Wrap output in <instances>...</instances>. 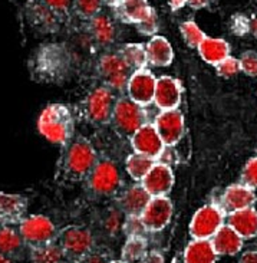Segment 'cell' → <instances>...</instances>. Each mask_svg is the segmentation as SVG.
<instances>
[{
	"label": "cell",
	"instance_id": "ba28073f",
	"mask_svg": "<svg viewBox=\"0 0 257 263\" xmlns=\"http://www.w3.org/2000/svg\"><path fill=\"white\" fill-rule=\"evenodd\" d=\"M224 226V212L219 204H206L199 209L190 221V235L193 239L211 237Z\"/></svg>",
	"mask_w": 257,
	"mask_h": 263
},
{
	"label": "cell",
	"instance_id": "5b68a950",
	"mask_svg": "<svg viewBox=\"0 0 257 263\" xmlns=\"http://www.w3.org/2000/svg\"><path fill=\"white\" fill-rule=\"evenodd\" d=\"M112 124L115 129L124 137H132L138 129L147 124V112L129 98L116 100L112 114Z\"/></svg>",
	"mask_w": 257,
	"mask_h": 263
},
{
	"label": "cell",
	"instance_id": "7402d4cb",
	"mask_svg": "<svg viewBox=\"0 0 257 263\" xmlns=\"http://www.w3.org/2000/svg\"><path fill=\"white\" fill-rule=\"evenodd\" d=\"M114 9L116 16L122 22L138 25L143 19H145V16L150 13L152 7L150 6L148 0H120Z\"/></svg>",
	"mask_w": 257,
	"mask_h": 263
},
{
	"label": "cell",
	"instance_id": "bcb514c9",
	"mask_svg": "<svg viewBox=\"0 0 257 263\" xmlns=\"http://www.w3.org/2000/svg\"><path fill=\"white\" fill-rule=\"evenodd\" d=\"M249 30L257 37V14H254L249 21Z\"/></svg>",
	"mask_w": 257,
	"mask_h": 263
},
{
	"label": "cell",
	"instance_id": "1f68e13d",
	"mask_svg": "<svg viewBox=\"0 0 257 263\" xmlns=\"http://www.w3.org/2000/svg\"><path fill=\"white\" fill-rule=\"evenodd\" d=\"M180 32L184 39V42L190 46V48H199L200 43L206 39V33L200 29V26L193 21L183 22L180 25Z\"/></svg>",
	"mask_w": 257,
	"mask_h": 263
},
{
	"label": "cell",
	"instance_id": "9a60e30c",
	"mask_svg": "<svg viewBox=\"0 0 257 263\" xmlns=\"http://www.w3.org/2000/svg\"><path fill=\"white\" fill-rule=\"evenodd\" d=\"M256 193L250 187H247L243 183L231 184L223 192L219 206L222 207L224 213L230 214L243 210V209L253 207L256 203Z\"/></svg>",
	"mask_w": 257,
	"mask_h": 263
},
{
	"label": "cell",
	"instance_id": "603a6c76",
	"mask_svg": "<svg viewBox=\"0 0 257 263\" xmlns=\"http://www.w3.org/2000/svg\"><path fill=\"white\" fill-rule=\"evenodd\" d=\"M197 49H199L201 59L213 66L219 65L226 58L230 57L229 42L224 39H220V37L206 36V39L200 43V46Z\"/></svg>",
	"mask_w": 257,
	"mask_h": 263
},
{
	"label": "cell",
	"instance_id": "ac0fdd59",
	"mask_svg": "<svg viewBox=\"0 0 257 263\" xmlns=\"http://www.w3.org/2000/svg\"><path fill=\"white\" fill-rule=\"evenodd\" d=\"M152 199L143 184L131 185L128 190L122 193L118 200V206L125 216H141Z\"/></svg>",
	"mask_w": 257,
	"mask_h": 263
},
{
	"label": "cell",
	"instance_id": "9c48e42d",
	"mask_svg": "<svg viewBox=\"0 0 257 263\" xmlns=\"http://www.w3.org/2000/svg\"><path fill=\"white\" fill-rule=\"evenodd\" d=\"M89 187L98 196H112L121 185V174L116 164L109 160H101L88 177Z\"/></svg>",
	"mask_w": 257,
	"mask_h": 263
},
{
	"label": "cell",
	"instance_id": "4316f807",
	"mask_svg": "<svg viewBox=\"0 0 257 263\" xmlns=\"http://www.w3.org/2000/svg\"><path fill=\"white\" fill-rule=\"evenodd\" d=\"M57 16L48 5H45L42 0L41 2H33L29 5V17L30 21L35 23L36 26L41 29H52L56 28L57 25Z\"/></svg>",
	"mask_w": 257,
	"mask_h": 263
},
{
	"label": "cell",
	"instance_id": "f35d334b",
	"mask_svg": "<svg viewBox=\"0 0 257 263\" xmlns=\"http://www.w3.org/2000/svg\"><path fill=\"white\" fill-rule=\"evenodd\" d=\"M242 72L249 77H257V52L246 50L242 57L239 58Z\"/></svg>",
	"mask_w": 257,
	"mask_h": 263
},
{
	"label": "cell",
	"instance_id": "e575fe53",
	"mask_svg": "<svg viewBox=\"0 0 257 263\" xmlns=\"http://www.w3.org/2000/svg\"><path fill=\"white\" fill-rule=\"evenodd\" d=\"M215 71L217 75L222 78H231L236 77L239 72H242L240 68V61L237 58L227 57L224 61H222L219 65H215Z\"/></svg>",
	"mask_w": 257,
	"mask_h": 263
},
{
	"label": "cell",
	"instance_id": "60d3db41",
	"mask_svg": "<svg viewBox=\"0 0 257 263\" xmlns=\"http://www.w3.org/2000/svg\"><path fill=\"white\" fill-rule=\"evenodd\" d=\"M111 257L105 250H95L93 249L88 256L82 260L81 263H109Z\"/></svg>",
	"mask_w": 257,
	"mask_h": 263
},
{
	"label": "cell",
	"instance_id": "8992f818",
	"mask_svg": "<svg viewBox=\"0 0 257 263\" xmlns=\"http://www.w3.org/2000/svg\"><path fill=\"white\" fill-rule=\"evenodd\" d=\"M98 72L108 88H111L112 91H124L127 89L128 81L134 71L129 68L120 52H111L105 53L100 59Z\"/></svg>",
	"mask_w": 257,
	"mask_h": 263
},
{
	"label": "cell",
	"instance_id": "b9f144b4",
	"mask_svg": "<svg viewBox=\"0 0 257 263\" xmlns=\"http://www.w3.org/2000/svg\"><path fill=\"white\" fill-rule=\"evenodd\" d=\"M141 263H164V257L158 252H150V253H147V256L144 257Z\"/></svg>",
	"mask_w": 257,
	"mask_h": 263
},
{
	"label": "cell",
	"instance_id": "ee69618b",
	"mask_svg": "<svg viewBox=\"0 0 257 263\" xmlns=\"http://www.w3.org/2000/svg\"><path fill=\"white\" fill-rule=\"evenodd\" d=\"M187 5L191 9L200 10V9H204L210 5V0H187Z\"/></svg>",
	"mask_w": 257,
	"mask_h": 263
},
{
	"label": "cell",
	"instance_id": "836d02e7",
	"mask_svg": "<svg viewBox=\"0 0 257 263\" xmlns=\"http://www.w3.org/2000/svg\"><path fill=\"white\" fill-rule=\"evenodd\" d=\"M122 229L128 237H144L145 233L148 232L141 216H125V221H124Z\"/></svg>",
	"mask_w": 257,
	"mask_h": 263
},
{
	"label": "cell",
	"instance_id": "44dd1931",
	"mask_svg": "<svg viewBox=\"0 0 257 263\" xmlns=\"http://www.w3.org/2000/svg\"><path fill=\"white\" fill-rule=\"evenodd\" d=\"M227 224L234 229L243 239H253L257 236V210L254 207H249L230 213Z\"/></svg>",
	"mask_w": 257,
	"mask_h": 263
},
{
	"label": "cell",
	"instance_id": "7a4b0ae2",
	"mask_svg": "<svg viewBox=\"0 0 257 263\" xmlns=\"http://www.w3.org/2000/svg\"><path fill=\"white\" fill-rule=\"evenodd\" d=\"M37 129L52 144L68 145L75 133L72 111L64 104H50L39 115Z\"/></svg>",
	"mask_w": 257,
	"mask_h": 263
},
{
	"label": "cell",
	"instance_id": "ffe728a7",
	"mask_svg": "<svg viewBox=\"0 0 257 263\" xmlns=\"http://www.w3.org/2000/svg\"><path fill=\"white\" fill-rule=\"evenodd\" d=\"M148 64L152 66H170L174 59L171 43L164 36H152L145 45Z\"/></svg>",
	"mask_w": 257,
	"mask_h": 263
},
{
	"label": "cell",
	"instance_id": "f6af8a7d",
	"mask_svg": "<svg viewBox=\"0 0 257 263\" xmlns=\"http://www.w3.org/2000/svg\"><path fill=\"white\" fill-rule=\"evenodd\" d=\"M167 2H168V6L172 12H177L187 5V0H167Z\"/></svg>",
	"mask_w": 257,
	"mask_h": 263
},
{
	"label": "cell",
	"instance_id": "6da1fadb",
	"mask_svg": "<svg viewBox=\"0 0 257 263\" xmlns=\"http://www.w3.org/2000/svg\"><path fill=\"white\" fill-rule=\"evenodd\" d=\"M98 163L96 151L91 141L84 137L72 140L59 161V174L72 183L82 181L91 176L93 167Z\"/></svg>",
	"mask_w": 257,
	"mask_h": 263
},
{
	"label": "cell",
	"instance_id": "4dcf8cb0",
	"mask_svg": "<svg viewBox=\"0 0 257 263\" xmlns=\"http://www.w3.org/2000/svg\"><path fill=\"white\" fill-rule=\"evenodd\" d=\"M147 256L145 237H128L122 248V260L127 263L143 262Z\"/></svg>",
	"mask_w": 257,
	"mask_h": 263
},
{
	"label": "cell",
	"instance_id": "2e32d148",
	"mask_svg": "<svg viewBox=\"0 0 257 263\" xmlns=\"http://www.w3.org/2000/svg\"><path fill=\"white\" fill-rule=\"evenodd\" d=\"M29 207L28 197L22 194L0 192V223L2 224H21L26 217Z\"/></svg>",
	"mask_w": 257,
	"mask_h": 263
},
{
	"label": "cell",
	"instance_id": "74e56055",
	"mask_svg": "<svg viewBox=\"0 0 257 263\" xmlns=\"http://www.w3.org/2000/svg\"><path fill=\"white\" fill-rule=\"evenodd\" d=\"M242 183L253 190H257V156L251 157L244 165L242 171Z\"/></svg>",
	"mask_w": 257,
	"mask_h": 263
},
{
	"label": "cell",
	"instance_id": "7c38bea8",
	"mask_svg": "<svg viewBox=\"0 0 257 263\" xmlns=\"http://www.w3.org/2000/svg\"><path fill=\"white\" fill-rule=\"evenodd\" d=\"M174 213V204L167 196L163 197H152L145 207L144 213L141 214L145 228L148 232H160L167 228V224L171 221Z\"/></svg>",
	"mask_w": 257,
	"mask_h": 263
},
{
	"label": "cell",
	"instance_id": "d6a6232c",
	"mask_svg": "<svg viewBox=\"0 0 257 263\" xmlns=\"http://www.w3.org/2000/svg\"><path fill=\"white\" fill-rule=\"evenodd\" d=\"M102 6V0H72V7L75 13L85 21H91L96 14H100Z\"/></svg>",
	"mask_w": 257,
	"mask_h": 263
},
{
	"label": "cell",
	"instance_id": "8d00e7d4",
	"mask_svg": "<svg viewBox=\"0 0 257 263\" xmlns=\"http://www.w3.org/2000/svg\"><path fill=\"white\" fill-rule=\"evenodd\" d=\"M158 26H160V23H158V16L155 13V10L154 9H151V12L147 16H145V19L140 22L138 25H136V30L144 36H155L158 30Z\"/></svg>",
	"mask_w": 257,
	"mask_h": 263
},
{
	"label": "cell",
	"instance_id": "7dc6e473",
	"mask_svg": "<svg viewBox=\"0 0 257 263\" xmlns=\"http://www.w3.org/2000/svg\"><path fill=\"white\" fill-rule=\"evenodd\" d=\"M0 263H13V259H10V257H7L0 253Z\"/></svg>",
	"mask_w": 257,
	"mask_h": 263
},
{
	"label": "cell",
	"instance_id": "3957f363",
	"mask_svg": "<svg viewBox=\"0 0 257 263\" xmlns=\"http://www.w3.org/2000/svg\"><path fill=\"white\" fill-rule=\"evenodd\" d=\"M57 243L62 248L66 260L81 263L95 246L92 233L81 226H68L57 235Z\"/></svg>",
	"mask_w": 257,
	"mask_h": 263
},
{
	"label": "cell",
	"instance_id": "5bb4252c",
	"mask_svg": "<svg viewBox=\"0 0 257 263\" xmlns=\"http://www.w3.org/2000/svg\"><path fill=\"white\" fill-rule=\"evenodd\" d=\"M141 184L151 197L167 196L174 185V173L171 167L165 163H155L150 173L144 177Z\"/></svg>",
	"mask_w": 257,
	"mask_h": 263
},
{
	"label": "cell",
	"instance_id": "c3c4849f",
	"mask_svg": "<svg viewBox=\"0 0 257 263\" xmlns=\"http://www.w3.org/2000/svg\"><path fill=\"white\" fill-rule=\"evenodd\" d=\"M102 2H104V5H108V6L115 7L116 5H118V2H120V0H102Z\"/></svg>",
	"mask_w": 257,
	"mask_h": 263
},
{
	"label": "cell",
	"instance_id": "cb8c5ba5",
	"mask_svg": "<svg viewBox=\"0 0 257 263\" xmlns=\"http://www.w3.org/2000/svg\"><path fill=\"white\" fill-rule=\"evenodd\" d=\"M25 242L19 229H14L10 224L0 223V253L5 256L14 259L21 256L25 249Z\"/></svg>",
	"mask_w": 257,
	"mask_h": 263
},
{
	"label": "cell",
	"instance_id": "f907efd6",
	"mask_svg": "<svg viewBox=\"0 0 257 263\" xmlns=\"http://www.w3.org/2000/svg\"><path fill=\"white\" fill-rule=\"evenodd\" d=\"M253 207H254V209L257 210V199H256V203H254V206H253Z\"/></svg>",
	"mask_w": 257,
	"mask_h": 263
},
{
	"label": "cell",
	"instance_id": "4fadbf2b",
	"mask_svg": "<svg viewBox=\"0 0 257 263\" xmlns=\"http://www.w3.org/2000/svg\"><path fill=\"white\" fill-rule=\"evenodd\" d=\"M131 144H132L134 153L150 157L152 160L160 158L165 149L164 141L161 140L154 124H150V122H147L131 137Z\"/></svg>",
	"mask_w": 257,
	"mask_h": 263
},
{
	"label": "cell",
	"instance_id": "7bdbcfd3",
	"mask_svg": "<svg viewBox=\"0 0 257 263\" xmlns=\"http://www.w3.org/2000/svg\"><path fill=\"white\" fill-rule=\"evenodd\" d=\"M239 263H257V250H249L243 253Z\"/></svg>",
	"mask_w": 257,
	"mask_h": 263
},
{
	"label": "cell",
	"instance_id": "83f0119b",
	"mask_svg": "<svg viewBox=\"0 0 257 263\" xmlns=\"http://www.w3.org/2000/svg\"><path fill=\"white\" fill-rule=\"evenodd\" d=\"M154 164H155V160H152L150 157H145L143 154H138V153H132L125 161V168H127V173L132 180L143 181L144 177L154 167Z\"/></svg>",
	"mask_w": 257,
	"mask_h": 263
},
{
	"label": "cell",
	"instance_id": "8fae6325",
	"mask_svg": "<svg viewBox=\"0 0 257 263\" xmlns=\"http://www.w3.org/2000/svg\"><path fill=\"white\" fill-rule=\"evenodd\" d=\"M155 86H157V78L147 68L134 71L127 85L128 98L136 102L138 105L145 107L154 102Z\"/></svg>",
	"mask_w": 257,
	"mask_h": 263
},
{
	"label": "cell",
	"instance_id": "d4e9b609",
	"mask_svg": "<svg viewBox=\"0 0 257 263\" xmlns=\"http://www.w3.org/2000/svg\"><path fill=\"white\" fill-rule=\"evenodd\" d=\"M217 256L211 240L193 239L184 252V263H215Z\"/></svg>",
	"mask_w": 257,
	"mask_h": 263
},
{
	"label": "cell",
	"instance_id": "d6986e66",
	"mask_svg": "<svg viewBox=\"0 0 257 263\" xmlns=\"http://www.w3.org/2000/svg\"><path fill=\"white\" fill-rule=\"evenodd\" d=\"M243 240V237L239 235L234 229L230 228L229 224H224L211 237L213 248L219 256H236L237 253L242 252Z\"/></svg>",
	"mask_w": 257,
	"mask_h": 263
},
{
	"label": "cell",
	"instance_id": "ab89813d",
	"mask_svg": "<svg viewBox=\"0 0 257 263\" xmlns=\"http://www.w3.org/2000/svg\"><path fill=\"white\" fill-rule=\"evenodd\" d=\"M42 2L59 16L68 13L72 6V0H42Z\"/></svg>",
	"mask_w": 257,
	"mask_h": 263
},
{
	"label": "cell",
	"instance_id": "f546056e",
	"mask_svg": "<svg viewBox=\"0 0 257 263\" xmlns=\"http://www.w3.org/2000/svg\"><path fill=\"white\" fill-rule=\"evenodd\" d=\"M66 257L59 243H49L36 249H30L32 263H65Z\"/></svg>",
	"mask_w": 257,
	"mask_h": 263
},
{
	"label": "cell",
	"instance_id": "52a82bcc",
	"mask_svg": "<svg viewBox=\"0 0 257 263\" xmlns=\"http://www.w3.org/2000/svg\"><path fill=\"white\" fill-rule=\"evenodd\" d=\"M115 104L114 91L108 86H98L88 93L84 101V112L93 124H108L112 121Z\"/></svg>",
	"mask_w": 257,
	"mask_h": 263
},
{
	"label": "cell",
	"instance_id": "d590c367",
	"mask_svg": "<svg viewBox=\"0 0 257 263\" xmlns=\"http://www.w3.org/2000/svg\"><path fill=\"white\" fill-rule=\"evenodd\" d=\"M124 212H122L121 209L118 207V209H112V210H109L108 214L105 216V219H104V228L107 230L108 233H111V235H114L120 229H122L124 226Z\"/></svg>",
	"mask_w": 257,
	"mask_h": 263
},
{
	"label": "cell",
	"instance_id": "f1b7e54d",
	"mask_svg": "<svg viewBox=\"0 0 257 263\" xmlns=\"http://www.w3.org/2000/svg\"><path fill=\"white\" fill-rule=\"evenodd\" d=\"M120 53L132 71L144 69L148 65L147 50L143 43H127L120 49Z\"/></svg>",
	"mask_w": 257,
	"mask_h": 263
},
{
	"label": "cell",
	"instance_id": "30bf717a",
	"mask_svg": "<svg viewBox=\"0 0 257 263\" xmlns=\"http://www.w3.org/2000/svg\"><path fill=\"white\" fill-rule=\"evenodd\" d=\"M154 127L161 137V140L164 141L165 147H172L179 144L184 135V129H186L184 115L181 114L180 109L160 111V114L154 120Z\"/></svg>",
	"mask_w": 257,
	"mask_h": 263
},
{
	"label": "cell",
	"instance_id": "e0dca14e",
	"mask_svg": "<svg viewBox=\"0 0 257 263\" xmlns=\"http://www.w3.org/2000/svg\"><path fill=\"white\" fill-rule=\"evenodd\" d=\"M181 93H183V88L179 81L172 77L163 75V77L157 78L154 104L161 111L177 109L181 102Z\"/></svg>",
	"mask_w": 257,
	"mask_h": 263
},
{
	"label": "cell",
	"instance_id": "277c9868",
	"mask_svg": "<svg viewBox=\"0 0 257 263\" xmlns=\"http://www.w3.org/2000/svg\"><path fill=\"white\" fill-rule=\"evenodd\" d=\"M19 232L23 237V242L29 249H36V248L53 243L59 235L53 221L42 214L26 216L19 224Z\"/></svg>",
	"mask_w": 257,
	"mask_h": 263
},
{
	"label": "cell",
	"instance_id": "681fc988",
	"mask_svg": "<svg viewBox=\"0 0 257 263\" xmlns=\"http://www.w3.org/2000/svg\"><path fill=\"white\" fill-rule=\"evenodd\" d=\"M109 263H127V262H124V260H111Z\"/></svg>",
	"mask_w": 257,
	"mask_h": 263
},
{
	"label": "cell",
	"instance_id": "484cf974",
	"mask_svg": "<svg viewBox=\"0 0 257 263\" xmlns=\"http://www.w3.org/2000/svg\"><path fill=\"white\" fill-rule=\"evenodd\" d=\"M89 32L101 46H109L115 41V25L107 14H96L89 21Z\"/></svg>",
	"mask_w": 257,
	"mask_h": 263
}]
</instances>
